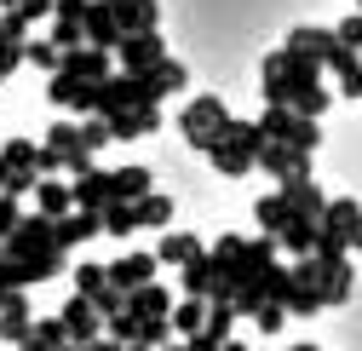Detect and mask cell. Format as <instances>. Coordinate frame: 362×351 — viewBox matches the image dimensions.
Wrapping results in <instances>:
<instances>
[{"instance_id":"1","label":"cell","mask_w":362,"mask_h":351,"mask_svg":"<svg viewBox=\"0 0 362 351\" xmlns=\"http://www.w3.org/2000/svg\"><path fill=\"white\" fill-rule=\"evenodd\" d=\"M230 110H224V98L218 93H196L190 104H185V115H178V133H185V144L190 150H202L207 156V144L213 139H224V133H230Z\"/></svg>"},{"instance_id":"2","label":"cell","mask_w":362,"mask_h":351,"mask_svg":"<svg viewBox=\"0 0 362 351\" xmlns=\"http://www.w3.org/2000/svg\"><path fill=\"white\" fill-rule=\"evenodd\" d=\"M58 248V219L52 213H23L18 219V231L6 236V242H0V253H6V259H40V253H52Z\"/></svg>"},{"instance_id":"3","label":"cell","mask_w":362,"mask_h":351,"mask_svg":"<svg viewBox=\"0 0 362 351\" xmlns=\"http://www.w3.org/2000/svg\"><path fill=\"white\" fill-rule=\"evenodd\" d=\"M259 127H264L270 139H282V144H299V150H316V144H322V121H316V115H299L293 104H264Z\"/></svg>"},{"instance_id":"4","label":"cell","mask_w":362,"mask_h":351,"mask_svg":"<svg viewBox=\"0 0 362 351\" xmlns=\"http://www.w3.org/2000/svg\"><path fill=\"white\" fill-rule=\"evenodd\" d=\"M167 58V47H161V29H132L121 47H115V64L121 69H132V75H144V69H156Z\"/></svg>"},{"instance_id":"5","label":"cell","mask_w":362,"mask_h":351,"mask_svg":"<svg viewBox=\"0 0 362 351\" xmlns=\"http://www.w3.org/2000/svg\"><path fill=\"white\" fill-rule=\"evenodd\" d=\"M259 167H264L276 185H288V179H310V150H299V144H282V139H270V144L259 150Z\"/></svg>"},{"instance_id":"6","label":"cell","mask_w":362,"mask_h":351,"mask_svg":"<svg viewBox=\"0 0 362 351\" xmlns=\"http://www.w3.org/2000/svg\"><path fill=\"white\" fill-rule=\"evenodd\" d=\"M207 161H213V173H224V179H247V173L259 167V150H247L236 133H224V139L207 144Z\"/></svg>"},{"instance_id":"7","label":"cell","mask_w":362,"mask_h":351,"mask_svg":"<svg viewBox=\"0 0 362 351\" xmlns=\"http://www.w3.org/2000/svg\"><path fill=\"white\" fill-rule=\"evenodd\" d=\"M93 236H104V207H69L58 219V248L64 253L81 248V242H93Z\"/></svg>"},{"instance_id":"8","label":"cell","mask_w":362,"mask_h":351,"mask_svg":"<svg viewBox=\"0 0 362 351\" xmlns=\"http://www.w3.org/2000/svg\"><path fill=\"white\" fill-rule=\"evenodd\" d=\"M64 323H69V340H81V345H93L110 323H104V311H98V305L93 299H86V294H75V299H64V311H58Z\"/></svg>"},{"instance_id":"9","label":"cell","mask_w":362,"mask_h":351,"mask_svg":"<svg viewBox=\"0 0 362 351\" xmlns=\"http://www.w3.org/2000/svg\"><path fill=\"white\" fill-rule=\"evenodd\" d=\"M64 69H69V75H81V81H110L121 64H115V52H110V47H93V40H86V47L64 52Z\"/></svg>"},{"instance_id":"10","label":"cell","mask_w":362,"mask_h":351,"mask_svg":"<svg viewBox=\"0 0 362 351\" xmlns=\"http://www.w3.org/2000/svg\"><path fill=\"white\" fill-rule=\"evenodd\" d=\"M104 121H110V133L127 144V139H144V133L161 127V104H132V110H115V115H104Z\"/></svg>"},{"instance_id":"11","label":"cell","mask_w":362,"mask_h":351,"mask_svg":"<svg viewBox=\"0 0 362 351\" xmlns=\"http://www.w3.org/2000/svg\"><path fill=\"white\" fill-rule=\"evenodd\" d=\"M86 40H93V47H110V52L127 40V23L115 18L110 0H93V6H86Z\"/></svg>"},{"instance_id":"12","label":"cell","mask_w":362,"mask_h":351,"mask_svg":"<svg viewBox=\"0 0 362 351\" xmlns=\"http://www.w3.org/2000/svg\"><path fill=\"white\" fill-rule=\"evenodd\" d=\"M156 271H161V259H156V253H121L115 265H110V282L132 294V288H144V282H156Z\"/></svg>"},{"instance_id":"13","label":"cell","mask_w":362,"mask_h":351,"mask_svg":"<svg viewBox=\"0 0 362 351\" xmlns=\"http://www.w3.org/2000/svg\"><path fill=\"white\" fill-rule=\"evenodd\" d=\"M29 334H35V311H29L23 288H12V299L0 305V340H6V345H23Z\"/></svg>"},{"instance_id":"14","label":"cell","mask_w":362,"mask_h":351,"mask_svg":"<svg viewBox=\"0 0 362 351\" xmlns=\"http://www.w3.org/2000/svg\"><path fill=\"white\" fill-rule=\"evenodd\" d=\"M282 47H288V52H305V58H322V64H328V52L339 47V35H334V29H316V23H293Z\"/></svg>"},{"instance_id":"15","label":"cell","mask_w":362,"mask_h":351,"mask_svg":"<svg viewBox=\"0 0 362 351\" xmlns=\"http://www.w3.org/2000/svg\"><path fill=\"white\" fill-rule=\"evenodd\" d=\"M29 202H35L40 213H52V219H64V213L75 207V185L64 179V173H47V179L35 185V196H29Z\"/></svg>"},{"instance_id":"16","label":"cell","mask_w":362,"mask_h":351,"mask_svg":"<svg viewBox=\"0 0 362 351\" xmlns=\"http://www.w3.org/2000/svg\"><path fill=\"white\" fill-rule=\"evenodd\" d=\"M12 277H18V288H40V282L64 277V248L40 253V259H12Z\"/></svg>"},{"instance_id":"17","label":"cell","mask_w":362,"mask_h":351,"mask_svg":"<svg viewBox=\"0 0 362 351\" xmlns=\"http://www.w3.org/2000/svg\"><path fill=\"white\" fill-rule=\"evenodd\" d=\"M69 185H75V207H110L115 202V173H104V167L81 173V179H69Z\"/></svg>"},{"instance_id":"18","label":"cell","mask_w":362,"mask_h":351,"mask_svg":"<svg viewBox=\"0 0 362 351\" xmlns=\"http://www.w3.org/2000/svg\"><path fill=\"white\" fill-rule=\"evenodd\" d=\"M322 225H328V231H339V236L351 242V253H356V236H362V202L334 196V202H328V213H322Z\"/></svg>"},{"instance_id":"19","label":"cell","mask_w":362,"mask_h":351,"mask_svg":"<svg viewBox=\"0 0 362 351\" xmlns=\"http://www.w3.org/2000/svg\"><path fill=\"white\" fill-rule=\"evenodd\" d=\"M253 219H259V231L282 236V225L293 219V202H288V190H282V185H276V190H264V196L253 202Z\"/></svg>"},{"instance_id":"20","label":"cell","mask_w":362,"mask_h":351,"mask_svg":"<svg viewBox=\"0 0 362 351\" xmlns=\"http://www.w3.org/2000/svg\"><path fill=\"white\" fill-rule=\"evenodd\" d=\"M173 305H178V294L161 288V282H144V288L127 294V311H139V317H173Z\"/></svg>"},{"instance_id":"21","label":"cell","mask_w":362,"mask_h":351,"mask_svg":"<svg viewBox=\"0 0 362 351\" xmlns=\"http://www.w3.org/2000/svg\"><path fill=\"white\" fill-rule=\"evenodd\" d=\"M213 277H218V259H213V248H202L190 265H178V294H202V299H207Z\"/></svg>"},{"instance_id":"22","label":"cell","mask_w":362,"mask_h":351,"mask_svg":"<svg viewBox=\"0 0 362 351\" xmlns=\"http://www.w3.org/2000/svg\"><path fill=\"white\" fill-rule=\"evenodd\" d=\"M282 190H288V202H293V213H299V219H316V225H322V213H328V202H334V196H322L310 179H288Z\"/></svg>"},{"instance_id":"23","label":"cell","mask_w":362,"mask_h":351,"mask_svg":"<svg viewBox=\"0 0 362 351\" xmlns=\"http://www.w3.org/2000/svg\"><path fill=\"white\" fill-rule=\"evenodd\" d=\"M173 328H178V340L202 334V328H207V299H202V294H178V305H173Z\"/></svg>"},{"instance_id":"24","label":"cell","mask_w":362,"mask_h":351,"mask_svg":"<svg viewBox=\"0 0 362 351\" xmlns=\"http://www.w3.org/2000/svg\"><path fill=\"white\" fill-rule=\"evenodd\" d=\"M316 231H322V225H316V219H288V225H282V253H293V259H305V253H316Z\"/></svg>"},{"instance_id":"25","label":"cell","mask_w":362,"mask_h":351,"mask_svg":"<svg viewBox=\"0 0 362 351\" xmlns=\"http://www.w3.org/2000/svg\"><path fill=\"white\" fill-rule=\"evenodd\" d=\"M196 253H202V242H196L190 231H167V236L156 242V259H161V265H173V271H178V265H190Z\"/></svg>"},{"instance_id":"26","label":"cell","mask_w":362,"mask_h":351,"mask_svg":"<svg viewBox=\"0 0 362 351\" xmlns=\"http://www.w3.org/2000/svg\"><path fill=\"white\" fill-rule=\"evenodd\" d=\"M156 190V179H150V167H139V161H127V167H115V202H139V196H150Z\"/></svg>"},{"instance_id":"27","label":"cell","mask_w":362,"mask_h":351,"mask_svg":"<svg viewBox=\"0 0 362 351\" xmlns=\"http://www.w3.org/2000/svg\"><path fill=\"white\" fill-rule=\"evenodd\" d=\"M144 81L156 86V98H167V93H185V81H190V69L178 64V58H161L156 69H144Z\"/></svg>"},{"instance_id":"28","label":"cell","mask_w":362,"mask_h":351,"mask_svg":"<svg viewBox=\"0 0 362 351\" xmlns=\"http://www.w3.org/2000/svg\"><path fill=\"white\" fill-rule=\"evenodd\" d=\"M132 207H139V225H150V231H167L173 225V196L167 190H150V196H139Z\"/></svg>"},{"instance_id":"29","label":"cell","mask_w":362,"mask_h":351,"mask_svg":"<svg viewBox=\"0 0 362 351\" xmlns=\"http://www.w3.org/2000/svg\"><path fill=\"white\" fill-rule=\"evenodd\" d=\"M132 231H144V225H139V207H132V202H110V207H104V236L127 242Z\"/></svg>"},{"instance_id":"30","label":"cell","mask_w":362,"mask_h":351,"mask_svg":"<svg viewBox=\"0 0 362 351\" xmlns=\"http://www.w3.org/2000/svg\"><path fill=\"white\" fill-rule=\"evenodd\" d=\"M236 323H242L236 299H207V334H213V340H230V334H236Z\"/></svg>"},{"instance_id":"31","label":"cell","mask_w":362,"mask_h":351,"mask_svg":"<svg viewBox=\"0 0 362 351\" xmlns=\"http://www.w3.org/2000/svg\"><path fill=\"white\" fill-rule=\"evenodd\" d=\"M75 86H81V75H69L64 64L47 75V104H58V110H69V98H75Z\"/></svg>"},{"instance_id":"32","label":"cell","mask_w":362,"mask_h":351,"mask_svg":"<svg viewBox=\"0 0 362 351\" xmlns=\"http://www.w3.org/2000/svg\"><path fill=\"white\" fill-rule=\"evenodd\" d=\"M288 317H293V311H288L282 299H264L259 311H253V328H259V334H282V328H288Z\"/></svg>"},{"instance_id":"33","label":"cell","mask_w":362,"mask_h":351,"mask_svg":"<svg viewBox=\"0 0 362 351\" xmlns=\"http://www.w3.org/2000/svg\"><path fill=\"white\" fill-rule=\"evenodd\" d=\"M351 288H356V277H351V259L339 271H322V294H328V305H345L351 299Z\"/></svg>"},{"instance_id":"34","label":"cell","mask_w":362,"mask_h":351,"mask_svg":"<svg viewBox=\"0 0 362 351\" xmlns=\"http://www.w3.org/2000/svg\"><path fill=\"white\" fill-rule=\"evenodd\" d=\"M110 288V265H93V259H86V265H75V294H104Z\"/></svg>"},{"instance_id":"35","label":"cell","mask_w":362,"mask_h":351,"mask_svg":"<svg viewBox=\"0 0 362 351\" xmlns=\"http://www.w3.org/2000/svg\"><path fill=\"white\" fill-rule=\"evenodd\" d=\"M52 47H58V52L86 47V23H75V18H52Z\"/></svg>"},{"instance_id":"36","label":"cell","mask_w":362,"mask_h":351,"mask_svg":"<svg viewBox=\"0 0 362 351\" xmlns=\"http://www.w3.org/2000/svg\"><path fill=\"white\" fill-rule=\"evenodd\" d=\"M288 104H293L299 115H322V110H328V86H322V81H316V86H293Z\"/></svg>"},{"instance_id":"37","label":"cell","mask_w":362,"mask_h":351,"mask_svg":"<svg viewBox=\"0 0 362 351\" xmlns=\"http://www.w3.org/2000/svg\"><path fill=\"white\" fill-rule=\"evenodd\" d=\"M81 139H86V150L98 156V150H104L115 133H110V121H104V115H81Z\"/></svg>"},{"instance_id":"38","label":"cell","mask_w":362,"mask_h":351,"mask_svg":"<svg viewBox=\"0 0 362 351\" xmlns=\"http://www.w3.org/2000/svg\"><path fill=\"white\" fill-rule=\"evenodd\" d=\"M0 156H6L12 167H40V144H29V139H6Z\"/></svg>"},{"instance_id":"39","label":"cell","mask_w":362,"mask_h":351,"mask_svg":"<svg viewBox=\"0 0 362 351\" xmlns=\"http://www.w3.org/2000/svg\"><path fill=\"white\" fill-rule=\"evenodd\" d=\"M23 64H35V69H58L64 52L52 47V40H29V47H23Z\"/></svg>"},{"instance_id":"40","label":"cell","mask_w":362,"mask_h":351,"mask_svg":"<svg viewBox=\"0 0 362 351\" xmlns=\"http://www.w3.org/2000/svg\"><path fill=\"white\" fill-rule=\"evenodd\" d=\"M18 219H23V207H18V196H6V190H0V242H6V236L18 231Z\"/></svg>"},{"instance_id":"41","label":"cell","mask_w":362,"mask_h":351,"mask_svg":"<svg viewBox=\"0 0 362 351\" xmlns=\"http://www.w3.org/2000/svg\"><path fill=\"white\" fill-rule=\"evenodd\" d=\"M110 334H115L121 345H132V340H139V311H121V317H110Z\"/></svg>"},{"instance_id":"42","label":"cell","mask_w":362,"mask_h":351,"mask_svg":"<svg viewBox=\"0 0 362 351\" xmlns=\"http://www.w3.org/2000/svg\"><path fill=\"white\" fill-rule=\"evenodd\" d=\"M334 81H339V98H362V58H356L351 69H339Z\"/></svg>"},{"instance_id":"43","label":"cell","mask_w":362,"mask_h":351,"mask_svg":"<svg viewBox=\"0 0 362 351\" xmlns=\"http://www.w3.org/2000/svg\"><path fill=\"white\" fill-rule=\"evenodd\" d=\"M18 12H23L29 23H47V18L58 12V0H18Z\"/></svg>"},{"instance_id":"44","label":"cell","mask_w":362,"mask_h":351,"mask_svg":"<svg viewBox=\"0 0 362 351\" xmlns=\"http://www.w3.org/2000/svg\"><path fill=\"white\" fill-rule=\"evenodd\" d=\"M334 35L345 40V47H356V52H362V12H356V18H345V23L334 29Z\"/></svg>"},{"instance_id":"45","label":"cell","mask_w":362,"mask_h":351,"mask_svg":"<svg viewBox=\"0 0 362 351\" xmlns=\"http://www.w3.org/2000/svg\"><path fill=\"white\" fill-rule=\"evenodd\" d=\"M40 173H69V167H64V156H58L52 144H40Z\"/></svg>"},{"instance_id":"46","label":"cell","mask_w":362,"mask_h":351,"mask_svg":"<svg viewBox=\"0 0 362 351\" xmlns=\"http://www.w3.org/2000/svg\"><path fill=\"white\" fill-rule=\"evenodd\" d=\"M185 345H190V351H224V340H213V334H207V328H202V334H190V340H185Z\"/></svg>"},{"instance_id":"47","label":"cell","mask_w":362,"mask_h":351,"mask_svg":"<svg viewBox=\"0 0 362 351\" xmlns=\"http://www.w3.org/2000/svg\"><path fill=\"white\" fill-rule=\"evenodd\" d=\"M12 288H18V277H12V259L0 253V294H12Z\"/></svg>"},{"instance_id":"48","label":"cell","mask_w":362,"mask_h":351,"mask_svg":"<svg viewBox=\"0 0 362 351\" xmlns=\"http://www.w3.org/2000/svg\"><path fill=\"white\" fill-rule=\"evenodd\" d=\"M86 351H127V345H121V340H115V334H110V328H104V334H98V340H93V345H86Z\"/></svg>"},{"instance_id":"49","label":"cell","mask_w":362,"mask_h":351,"mask_svg":"<svg viewBox=\"0 0 362 351\" xmlns=\"http://www.w3.org/2000/svg\"><path fill=\"white\" fill-rule=\"evenodd\" d=\"M18 351H58V345H52V340H47V334H29V340H23V345H18Z\"/></svg>"},{"instance_id":"50","label":"cell","mask_w":362,"mask_h":351,"mask_svg":"<svg viewBox=\"0 0 362 351\" xmlns=\"http://www.w3.org/2000/svg\"><path fill=\"white\" fill-rule=\"evenodd\" d=\"M224 351H253V345H247V340H236V334H230V340H224Z\"/></svg>"},{"instance_id":"51","label":"cell","mask_w":362,"mask_h":351,"mask_svg":"<svg viewBox=\"0 0 362 351\" xmlns=\"http://www.w3.org/2000/svg\"><path fill=\"white\" fill-rule=\"evenodd\" d=\"M6 179H12V161H6V156H0V190H6Z\"/></svg>"},{"instance_id":"52","label":"cell","mask_w":362,"mask_h":351,"mask_svg":"<svg viewBox=\"0 0 362 351\" xmlns=\"http://www.w3.org/2000/svg\"><path fill=\"white\" fill-rule=\"evenodd\" d=\"M110 6H121V12H132V6H144V0H110Z\"/></svg>"},{"instance_id":"53","label":"cell","mask_w":362,"mask_h":351,"mask_svg":"<svg viewBox=\"0 0 362 351\" xmlns=\"http://www.w3.org/2000/svg\"><path fill=\"white\" fill-rule=\"evenodd\" d=\"M127 351H161V345H144V340H132V345H127Z\"/></svg>"},{"instance_id":"54","label":"cell","mask_w":362,"mask_h":351,"mask_svg":"<svg viewBox=\"0 0 362 351\" xmlns=\"http://www.w3.org/2000/svg\"><path fill=\"white\" fill-rule=\"evenodd\" d=\"M161 351H190V345H185V340H173V345H161Z\"/></svg>"},{"instance_id":"55","label":"cell","mask_w":362,"mask_h":351,"mask_svg":"<svg viewBox=\"0 0 362 351\" xmlns=\"http://www.w3.org/2000/svg\"><path fill=\"white\" fill-rule=\"evenodd\" d=\"M58 351H86V345H81V340H69V345H58Z\"/></svg>"},{"instance_id":"56","label":"cell","mask_w":362,"mask_h":351,"mask_svg":"<svg viewBox=\"0 0 362 351\" xmlns=\"http://www.w3.org/2000/svg\"><path fill=\"white\" fill-rule=\"evenodd\" d=\"M288 351H322V345H288Z\"/></svg>"},{"instance_id":"57","label":"cell","mask_w":362,"mask_h":351,"mask_svg":"<svg viewBox=\"0 0 362 351\" xmlns=\"http://www.w3.org/2000/svg\"><path fill=\"white\" fill-rule=\"evenodd\" d=\"M12 6H18V0H0V12H12Z\"/></svg>"},{"instance_id":"58","label":"cell","mask_w":362,"mask_h":351,"mask_svg":"<svg viewBox=\"0 0 362 351\" xmlns=\"http://www.w3.org/2000/svg\"><path fill=\"white\" fill-rule=\"evenodd\" d=\"M6 299H12V294H0V305H6Z\"/></svg>"},{"instance_id":"59","label":"cell","mask_w":362,"mask_h":351,"mask_svg":"<svg viewBox=\"0 0 362 351\" xmlns=\"http://www.w3.org/2000/svg\"><path fill=\"white\" fill-rule=\"evenodd\" d=\"M356 253H362V236H356Z\"/></svg>"},{"instance_id":"60","label":"cell","mask_w":362,"mask_h":351,"mask_svg":"<svg viewBox=\"0 0 362 351\" xmlns=\"http://www.w3.org/2000/svg\"><path fill=\"white\" fill-rule=\"evenodd\" d=\"M356 12H362V0H356Z\"/></svg>"}]
</instances>
